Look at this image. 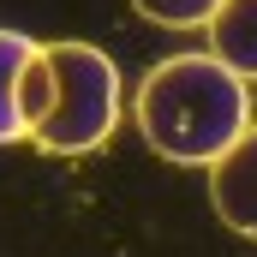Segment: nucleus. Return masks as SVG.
<instances>
[{"label": "nucleus", "mask_w": 257, "mask_h": 257, "mask_svg": "<svg viewBox=\"0 0 257 257\" xmlns=\"http://www.w3.org/2000/svg\"><path fill=\"white\" fill-rule=\"evenodd\" d=\"M132 120L162 162L215 168L251 132V84L233 78L209 48L203 54H168L162 66L144 72Z\"/></svg>", "instance_id": "f257e3e1"}, {"label": "nucleus", "mask_w": 257, "mask_h": 257, "mask_svg": "<svg viewBox=\"0 0 257 257\" xmlns=\"http://www.w3.org/2000/svg\"><path fill=\"white\" fill-rule=\"evenodd\" d=\"M54 66V108L30 132L42 156H96L120 126V66L96 42H42Z\"/></svg>", "instance_id": "f03ea898"}, {"label": "nucleus", "mask_w": 257, "mask_h": 257, "mask_svg": "<svg viewBox=\"0 0 257 257\" xmlns=\"http://www.w3.org/2000/svg\"><path fill=\"white\" fill-rule=\"evenodd\" d=\"M209 203H215L227 233L257 239V126L239 138V150L227 162L209 168Z\"/></svg>", "instance_id": "7ed1b4c3"}, {"label": "nucleus", "mask_w": 257, "mask_h": 257, "mask_svg": "<svg viewBox=\"0 0 257 257\" xmlns=\"http://www.w3.org/2000/svg\"><path fill=\"white\" fill-rule=\"evenodd\" d=\"M209 54L233 78L257 84V0H227L209 24Z\"/></svg>", "instance_id": "20e7f679"}, {"label": "nucleus", "mask_w": 257, "mask_h": 257, "mask_svg": "<svg viewBox=\"0 0 257 257\" xmlns=\"http://www.w3.org/2000/svg\"><path fill=\"white\" fill-rule=\"evenodd\" d=\"M36 54H42V42H30L24 30H6V24H0V144L30 138L24 108H18V84H24V72H30Z\"/></svg>", "instance_id": "39448f33"}, {"label": "nucleus", "mask_w": 257, "mask_h": 257, "mask_svg": "<svg viewBox=\"0 0 257 257\" xmlns=\"http://www.w3.org/2000/svg\"><path fill=\"white\" fill-rule=\"evenodd\" d=\"M221 6L227 0H132V12L150 18V24H162V30H197V24L209 30Z\"/></svg>", "instance_id": "423d86ee"}, {"label": "nucleus", "mask_w": 257, "mask_h": 257, "mask_svg": "<svg viewBox=\"0 0 257 257\" xmlns=\"http://www.w3.org/2000/svg\"><path fill=\"white\" fill-rule=\"evenodd\" d=\"M18 108H24V126H30V132L48 120V108H54V66H48V48L30 60V72H24V84H18Z\"/></svg>", "instance_id": "0eeeda50"}]
</instances>
